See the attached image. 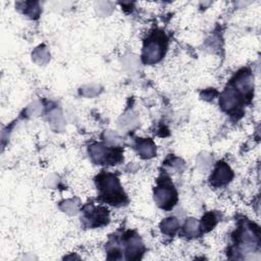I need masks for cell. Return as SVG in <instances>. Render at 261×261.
<instances>
[{"label":"cell","mask_w":261,"mask_h":261,"mask_svg":"<svg viewBox=\"0 0 261 261\" xmlns=\"http://www.w3.org/2000/svg\"><path fill=\"white\" fill-rule=\"evenodd\" d=\"M106 248L108 259H122V253H124L125 259L137 260L145 251L140 237L133 230H127L122 236L112 237Z\"/></svg>","instance_id":"1"},{"label":"cell","mask_w":261,"mask_h":261,"mask_svg":"<svg viewBox=\"0 0 261 261\" xmlns=\"http://www.w3.org/2000/svg\"><path fill=\"white\" fill-rule=\"evenodd\" d=\"M95 184L99 202L115 207L127 204L128 198L115 174L102 171L95 177Z\"/></svg>","instance_id":"2"},{"label":"cell","mask_w":261,"mask_h":261,"mask_svg":"<svg viewBox=\"0 0 261 261\" xmlns=\"http://www.w3.org/2000/svg\"><path fill=\"white\" fill-rule=\"evenodd\" d=\"M167 37L160 30L153 31L144 41L142 60L145 64H154L159 62L167 49Z\"/></svg>","instance_id":"3"},{"label":"cell","mask_w":261,"mask_h":261,"mask_svg":"<svg viewBox=\"0 0 261 261\" xmlns=\"http://www.w3.org/2000/svg\"><path fill=\"white\" fill-rule=\"evenodd\" d=\"M154 200L164 210L172 209L177 202L176 190L171 179L165 174H161L157 179V186L154 189Z\"/></svg>","instance_id":"4"},{"label":"cell","mask_w":261,"mask_h":261,"mask_svg":"<svg viewBox=\"0 0 261 261\" xmlns=\"http://www.w3.org/2000/svg\"><path fill=\"white\" fill-rule=\"evenodd\" d=\"M123 149L121 147L107 146L102 143H95L89 146V154L96 164L114 165L122 160Z\"/></svg>","instance_id":"5"},{"label":"cell","mask_w":261,"mask_h":261,"mask_svg":"<svg viewBox=\"0 0 261 261\" xmlns=\"http://www.w3.org/2000/svg\"><path fill=\"white\" fill-rule=\"evenodd\" d=\"M83 225L86 228H94L105 225L109 221V213L106 207L87 204L83 208Z\"/></svg>","instance_id":"6"},{"label":"cell","mask_w":261,"mask_h":261,"mask_svg":"<svg viewBox=\"0 0 261 261\" xmlns=\"http://www.w3.org/2000/svg\"><path fill=\"white\" fill-rule=\"evenodd\" d=\"M232 176L233 174L229 166L225 162L219 161L214 169V172L210 176V182L214 187H220L230 181Z\"/></svg>","instance_id":"7"},{"label":"cell","mask_w":261,"mask_h":261,"mask_svg":"<svg viewBox=\"0 0 261 261\" xmlns=\"http://www.w3.org/2000/svg\"><path fill=\"white\" fill-rule=\"evenodd\" d=\"M178 228V223L175 218H168L162 222V231L167 234H173Z\"/></svg>","instance_id":"8"},{"label":"cell","mask_w":261,"mask_h":261,"mask_svg":"<svg viewBox=\"0 0 261 261\" xmlns=\"http://www.w3.org/2000/svg\"><path fill=\"white\" fill-rule=\"evenodd\" d=\"M216 222V219L214 217V215L212 213L207 214L204 218H203V222H202V227H203V231H208L209 229H211L214 224Z\"/></svg>","instance_id":"9"}]
</instances>
